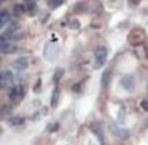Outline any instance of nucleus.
I'll list each match as a JSON object with an SVG mask.
<instances>
[{"mask_svg":"<svg viewBox=\"0 0 148 145\" xmlns=\"http://www.w3.org/2000/svg\"><path fill=\"white\" fill-rule=\"evenodd\" d=\"M107 54L108 52H107V48L104 45H100L95 49V54H93V69L95 70H99L104 66L107 60Z\"/></svg>","mask_w":148,"mask_h":145,"instance_id":"f257e3e1","label":"nucleus"},{"mask_svg":"<svg viewBox=\"0 0 148 145\" xmlns=\"http://www.w3.org/2000/svg\"><path fill=\"white\" fill-rule=\"evenodd\" d=\"M23 97V88L21 85L12 86V89L8 92V99L11 101H19Z\"/></svg>","mask_w":148,"mask_h":145,"instance_id":"f03ea898","label":"nucleus"},{"mask_svg":"<svg viewBox=\"0 0 148 145\" xmlns=\"http://www.w3.org/2000/svg\"><path fill=\"white\" fill-rule=\"evenodd\" d=\"M134 84H136V82H134V77L130 74L123 75L121 78V86L127 92H132L133 89H134Z\"/></svg>","mask_w":148,"mask_h":145,"instance_id":"7ed1b4c3","label":"nucleus"},{"mask_svg":"<svg viewBox=\"0 0 148 145\" xmlns=\"http://www.w3.org/2000/svg\"><path fill=\"white\" fill-rule=\"evenodd\" d=\"M16 30H18V23H16V22H10L7 29L1 33V41H8L11 38V36H12Z\"/></svg>","mask_w":148,"mask_h":145,"instance_id":"20e7f679","label":"nucleus"},{"mask_svg":"<svg viewBox=\"0 0 148 145\" xmlns=\"http://www.w3.org/2000/svg\"><path fill=\"white\" fill-rule=\"evenodd\" d=\"M27 66H29V60H27V58H25V56L18 58V59L12 63V67L18 71H25L27 69Z\"/></svg>","mask_w":148,"mask_h":145,"instance_id":"39448f33","label":"nucleus"},{"mask_svg":"<svg viewBox=\"0 0 148 145\" xmlns=\"http://www.w3.org/2000/svg\"><path fill=\"white\" fill-rule=\"evenodd\" d=\"M0 77H1V84L3 85H10V84H12L14 82V74H12V71L11 70H5V69H3L1 70V73H0Z\"/></svg>","mask_w":148,"mask_h":145,"instance_id":"423d86ee","label":"nucleus"},{"mask_svg":"<svg viewBox=\"0 0 148 145\" xmlns=\"http://www.w3.org/2000/svg\"><path fill=\"white\" fill-rule=\"evenodd\" d=\"M111 130H112V133H114L116 137H119V138H122V140H126L127 137H129V131H127V130L121 129V127H118V126H115V125L111 126Z\"/></svg>","mask_w":148,"mask_h":145,"instance_id":"0eeeda50","label":"nucleus"},{"mask_svg":"<svg viewBox=\"0 0 148 145\" xmlns=\"http://www.w3.org/2000/svg\"><path fill=\"white\" fill-rule=\"evenodd\" d=\"M25 11H26V7H25V4H22V3H15V4L12 5V12L16 16L23 15Z\"/></svg>","mask_w":148,"mask_h":145,"instance_id":"6e6552de","label":"nucleus"},{"mask_svg":"<svg viewBox=\"0 0 148 145\" xmlns=\"http://www.w3.org/2000/svg\"><path fill=\"white\" fill-rule=\"evenodd\" d=\"M90 129H92V131L97 135L99 141H100V142H103V131H101L100 125H99V123H92V125H90Z\"/></svg>","mask_w":148,"mask_h":145,"instance_id":"1a4fd4ad","label":"nucleus"},{"mask_svg":"<svg viewBox=\"0 0 148 145\" xmlns=\"http://www.w3.org/2000/svg\"><path fill=\"white\" fill-rule=\"evenodd\" d=\"M59 101V88L55 86L52 91V96H51V107H56Z\"/></svg>","mask_w":148,"mask_h":145,"instance_id":"9d476101","label":"nucleus"},{"mask_svg":"<svg viewBox=\"0 0 148 145\" xmlns=\"http://www.w3.org/2000/svg\"><path fill=\"white\" fill-rule=\"evenodd\" d=\"M8 22H10V14L5 10H1V12H0V25L5 26V23H8Z\"/></svg>","mask_w":148,"mask_h":145,"instance_id":"9b49d317","label":"nucleus"},{"mask_svg":"<svg viewBox=\"0 0 148 145\" xmlns=\"http://www.w3.org/2000/svg\"><path fill=\"white\" fill-rule=\"evenodd\" d=\"M14 45H11L8 41H1V52L3 54H10V52H12L14 51Z\"/></svg>","mask_w":148,"mask_h":145,"instance_id":"f8f14e48","label":"nucleus"},{"mask_svg":"<svg viewBox=\"0 0 148 145\" xmlns=\"http://www.w3.org/2000/svg\"><path fill=\"white\" fill-rule=\"evenodd\" d=\"M36 10H37L36 1H29V3H26V11L30 15H34V14H36Z\"/></svg>","mask_w":148,"mask_h":145,"instance_id":"ddd939ff","label":"nucleus"},{"mask_svg":"<svg viewBox=\"0 0 148 145\" xmlns=\"http://www.w3.org/2000/svg\"><path fill=\"white\" fill-rule=\"evenodd\" d=\"M108 84H110V71H106V73H103V75H101V86L107 88Z\"/></svg>","mask_w":148,"mask_h":145,"instance_id":"4468645a","label":"nucleus"},{"mask_svg":"<svg viewBox=\"0 0 148 145\" xmlns=\"http://www.w3.org/2000/svg\"><path fill=\"white\" fill-rule=\"evenodd\" d=\"M7 120H8V123H10L11 126H18V125H21L22 122H23V119H22L21 116H11V118H8Z\"/></svg>","mask_w":148,"mask_h":145,"instance_id":"2eb2a0df","label":"nucleus"},{"mask_svg":"<svg viewBox=\"0 0 148 145\" xmlns=\"http://www.w3.org/2000/svg\"><path fill=\"white\" fill-rule=\"evenodd\" d=\"M63 4V0H49L48 1V5L51 7V8H56V7H59V5Z\"/></svg>","mask_w":148,"mask_h":145,"instance_id":"dca6fc26","label":"nucleus"},{"mask_svg":"<svg viewBox=\"0 0 148 145\" xmlns=\"http://www.w3.org/2000/svg\"><path fill=\"white\" fill-rule=\"evenodd\" d=\"M69 27H71V29H78L79 22L77 21V19H70L69 21Z\"/></svg>","mask_w":148,"mask_h":145,"instance_id":"f3484780","label":"nucleus"},{"mask_svg":"<svg viewBox=\"0 0 148 145\" xmlns=\"http://www.w3.org/2000/svg\"><path fill=\"white\" fill-rule=\"evenodd\" d=\"M63 74H64V70H63V69H59V70L55 73V75H53V81H55V82H58L59 78H60Z\"/></svg>","mask_w":148,"mask_h":145,"instance_id":"a211bd4d","label":"nucleus"},{"mask_svg":"<svg viewBox=\"0 0 148 145\" xmlns=\"http://www.w3.org/2000/svg\"><path fill=\"white\" fill-rule=\"evenodd\" d=\"M141 108H143L144 111H148V101L147 100H143V101H141Z\"/></svg>","mask_w":148,"mask_h":145,"instance_id":"6ab92c4d","label":"nucleus"},{"mask_svg":"<svg viewBox=\"0 0 148 145\" xmlns=\"http://www.w3.org/2000/svg\"><path fill=\"white\" fill-rule=\"evenodd\" d=\"M40 86H41V80H37V84H36V86H34V89H33V91L37 92V91H38V88H40Z\"/></svg>","mask_w":148,"mask_h":145,"instance_id":"aec40b11","label":"nucleus"}]
</instances>
